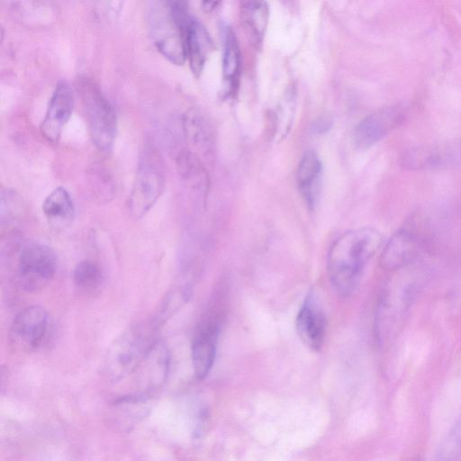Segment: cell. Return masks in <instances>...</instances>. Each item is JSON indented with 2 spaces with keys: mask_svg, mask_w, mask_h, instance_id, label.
<instances>
[{
  "mask_svg": "<svg viewBox=\"0 0 461 461\" xmlns=\"http://www.w3.org/2000/svg\"><path fill=\"white\" fill-rule=\"evenodd\" d=\"M383 241L381 233L366 227L348 230L338 238L328 254L330 283L340 295H348L357 287L362 271Z\"/></svg>",
  "mask_w": 461,
  "mask_h": 461,
  "instance_id": "6da1fadb",
  "label": "cell"
},
{
  "mask_svg": "<svg viewBox=\"0 0 461 461\" xmlns=\"http://www.w3.org/2000/svg\"><path fill=\"white\" fill-rule=\"evenodd\" d=\"M152 321L145 327L131 328L117 337L108 348L103 365L106 379L117 383L131 375L140 366L145 353L154 342H149Z\"/></svg>",
  "mask_w": 461,
  "mask_h": 461,
  "instance_id": "7a4b0ae2",
  "label": "cell"
},
{
  "mask_svg": "<svg viewBox=\"0 0 461 461\" xmlns=\"http://www.w3.org/2000/svg\"><path fill=\"white\" fill-rule=\"evenodd\" d=\"M77 91L84 107L93 143L104 152L110 151L117 133V117L113 104L98 86L86 78L78 79Z\"/></svg>",
  "mask_w": 461,
  "mask_h": 461,
  "instance_id": "3957f363",
  "label": "cell"
},
{
  "mask_svg": "<svg viewBox=\"0 0 461 461\" xmlns=\"http://www.w3.org/2000/svg\"><path fill=\"white\" fill-rule=\"evenodd\" d=\"M159 154L151 146H146L140 157L129 207L135 218H141L162 194L166 177Z\"/></svg>",
  "mask_w": 461,
  "mask_h": 461,
  "instance_id": "277c9868",
  "label": "cell"
},
{
  "mask_svg": "<svg viewBox=\"0 0 461 461\" xmlns=\"http://www.w3.org/2000/svg\"><path fill=\"white\" fill-rule=\"evenodd\" d=\"M57 269L53 250L41 243L25 245L18 257L17 280L28 293H38L47 286Z\"/></svg>",
  "mask_w": 461,
  "mask_h": 461,
  "instance_id": "5b68a950",
  "label": "cell"
},
{
  "mask_svg": "<svg viewBox=\"0 0 461 461\" xmlns=\"http://www.w3.org/2000/svg\"><path fill=\"white\" fill-rule=\"evenodd\" d=\"M149 16L150 32L158 50L170 62L182 65L186 59V28L176 20L163 0L151 7Z\"/></svg>",
  "mask_w": 461,
  "mask_h": 461,
  "instance_id": "8992f818",
  "label": "cell"
},
{
  "mask_svg": "<svg viewBox=\"0 0 461 461\" xmlns=\"http://www.w3.org/2000/svg\"><path fill=\"white\" fill-rule=\"evenodd\" d=\"M418 293V284L411 279L386 285L380 294L376 310L377 339L384 340L402 320Z\"/></svg>",
  "mask_w": 461,
  "mask_h": 461,
  "instance_id": "52a82bcc",
  "label": "cell"
},
{
  "mask_svg": "<svg viewBox=\"0 0 461 461\" xmlns=\"http://www.w3.org/2000/svg\"><path fill=\"white\" fill-rule=\"evenodd\" d=\"M47 311L40 305H31L19 312L10 330L9 341L15 350L32 352L42 342L48 328Z\"/></svg>",
  "mask_w": 461,
  "mask_h": 461,
  "instance_id": "ba28073f",
  "label": "cell"
},
{
  "mask_svg": "<svg viewBox=\"0 0 461 461\" xmlns=\"http://www.w3.org/2000/svg\"><path fill=\"white\" fill-rule=\"evenodd\" d=\"M406 108L391 105L365 117L356 127L354 140L361 149H366L397 128L406 117Z\"/></svg>",
  "mask_w": 461,
  "mask_h": 461,
  "instance_id": "9c48e42d",
  "label": "cell"
},
{
  "mask_svg": "<svg viewBox=\"0 0 461 461\" xmlns=\"http://www.w3.org/2000/svg\"><path fill=\"white\" fill-rule=\"evenodd\" d=\"M402 164L404 168L412 170L461 166V140L411 148L402 153Z\"/></svg>",
  "mask_w": 461,
  "mask_h": 461,
  "instance_id": "30bf717a",
  "label": "cell"
},
{
  "mask_svg": "<svg viewBox=\"0 0 461 461\" xmlns=\"http://www.w3.org/2000/svg\"><path fill=\"white\" fill-rule=\"evenodd\" d=\"M421 236L412 226L398 230L385 244L380 266L386 271H396L415 258L421 246Z\"/></svg>",
  "mask_w": 461,
  "mask_h": 461,
  "instance_id": "8fae6325",
  "label": "cell"
},
{
  "mask_svg": "<svg viewBox=\"0 0 461 461\" xmlns=\"http://www.w3.org/2000/svg\"><path fill=\"white\" fill-rule=\"evenodd\" d=\"M74 92L65 80L59 81L50 97L46 114L41 124V134L51 142L59 139L74 108Z\"/></svg>",
  "mask_w": 461,
  "mask_h": 461,
  "instance_id": "7c38bea8",
  "label": "cell"
},
{
  "mask_svg": "<svg viewBox=\"0 0 461 461\" xmlns=\"http://www.w3.org/2000/svg\"><path fill=\"white\" fill-rule=\"evenodd\" d=\"M140 382L143 391L140 393L151 396L167 381L170 367V353L162 340L154 341L140 365Z\"/></svg>",
  "mask_w": 461,
  "mask_h": 461,
  "instance_id": "4fadbf2b",
  "label": "cell"
},
{
  "mask_svg": "<svg viewBox=\"0 0 461 461\" xmlns=\"http://www.w3.org/2000/svg\"><path fill=\"white\" fill-rule=\"evenodd\" d=\"M296 330L300 339L312 350L319 351L326 335V318L314 300L308 296L296 316Z\"/></svg>",
  "mask_w": 461,
  "mask_h": 461,
  "instance_id": "5bb4252c",
  "label": "cell"
},
{
  "mask_svg": "<svg viewBox=\"0 0 461 461\" xmlns=\"http://www.w3.org/2000/svg\"><path fill=\"white\" fill-rule=\"evenodd\" d=\"M218 334V323L210 321L203 324L194 337L191 357L194 375L199 380L205 378L213 366Z\"/></svg>",
  "mask_w": 461,
  "mask_h": 461,
  "instance_id": "9a60e30c",
  "label": "cell"
},
{
  "mask_svg": "<svg viewBox=\"0 0 461 461\" xmlns=\"http://www.w3.org/2000/svg\"><path fill=\"white\" fill-rule=\"evenodd\" d=\"M214 48L213 41L204 26L191 18L185 31V53L190 68L199 77Z\"/></svg>",
  "mask_w": 461,
  "mask_h": 461,
  "instance_id": "2e32d148",
  "label": "cell"
},
{
  "mask_svg": "<svg viewBox=\"0 0 461 461\" xmlns=\"http://www.w3.org/2000/svg\"><path fill=\"white\" fill-rule=\"evenodd\" d=\"M321 169L320 158L312 150L303 154L298 165L297 184L305 202L312 207L318 198Z\"/></svg>",
  "mask_w": 461,
  "mask_h": 461,
  "instance_id": "e0dca14e",
  "label": "cell"
},
{
  "mask_svg": "<svg viewBox=\"0 0 461 461\" xmlns=\"http://www.w3.org/2000/svg\"><path fill=\"white\" fill-rule=\"evenodd\" d=\"M222 77L228 93L235 91L240 74L241 56L236 36L228 25L222 28Z\"/></svg>",
  "mask_w": 461,
  "mask_h": 461,
  "instance_id": "ac0fdd59",
  "label": "cell"
},
{
  "mask_svg": "<svg viewBox=\"0 0 461 461\" xmlns=\"http://www.w3.org/2000/svg\"><path fill=\"white\" fill-rule=\"evenodd\" d=\"M240 16L250 36L260 41L264 37L269 17L266 0H241Z\"/></svg>",
  "mask_w": 461,
  "mask_h": 461,
  "instance_id": "d6986e66",
  "label": "cell"
},
{
  "mask_svg": "<svg viewBox=\"0 0 461 461\" xmlns=\"http://www.w3.org/2000/svg\"><path fill=\"white\" fill-rule=\"evenodd\" d=\"M42 212L53 224H66L73 220L75 208L68 192L61 186L54 189L45 198Z\"/></svg>",
  "mask_w": 461,
  "mask_h": 461,
  "instance_id": "ffe728a7",
  "label": "cell"
},
{
  "mask_svg": "<svg viewBox=\"0 0 461 461\" xmlns=\"http://www.w3.org/2000/svg\"><path fill=\"white\" fill-rule=\"evenodd\" d=\"M181 177L193 188L203 193L208 187V176L199 158L188 149H182L176 158Z\"/></svg>",
  "mask_w": 461,
  "mask_h": 461,
  "instance_id": "44dd1931",
  "label": "cell"
},
{
  "mask_svg": "<svg viewBox=\"0 0 461 461\" xmlns=\"http://www.w3.org/2000/svg\"><path fill=\"white\" fill-rule=\"evenodd\" d=\"M75 286L83 293L91 294L104 283V274L98 264L92 260L79 262L73 271Z\"/></svg>",
  "mask_w": 461,
  "mask_h": 461,
  "instance_id": "7402d4cb",
  "label": "cell"
},
{
  "mask_svg": "<svg viewBox=\"0 0 461 461\" xmlns=\"http://www.w3.org/2000/svg\"><path fill=\"white\" fill-rule=\"evenodd\" d=\"M183 131L193 145L205 149L211 141V131L204 117L195 111L186 113L183 117Z\"/></svg>",
  "mask_w": 461,
  "mask_h": 461,
  "instance_id": "603a6c76",
  "label": "cell"
},
{
  "mask_svg": "<svg viewBox=\"0 0 461 461\" xmlns=\"http://www.w3.org/2000/svg\"><path fill=\"white\" fill-rule=\"evenodd\" d=\"M88 173L89 183L95 196L101 202L112 199L114 188L110 173L100 166H93Z\"/></svg>",
  "mask_w": 461,
  "mask_h": 461,
  "instance_id": "cb8c5ba5",
  "label": "cell"
},
{
  "mask_svg": "<svg viewBox=\"0 0 461 461\" xmlns=\"http://www.w3.org/2000/svg\"><path fill=\"white\" fill-rule=\"evenodd\" d=\"M440 460H458L461 458V417L453 425L438 451Z\"/></svg>",
  "mask_w": 461,
  "mask_h": 461,
  "instance_id": "d4e9b609",
  "label": "cell"
},
{
  "mask_svg": "<svg viewBox=\"0 0 461 461\" xmlns=\"http://www.w3.org/2000/svg\"><path fill=\"white\" fill-rule=\"evenodd\" d=\"M167 8L176 18V20L185 28L192 17L189 16L188 1L187 0H163Z\"/></svg>",
  "mask_w": 461,
  "mask_h": 461,
  "instance_id": "484cf974",
  "label": "cell"
},
{
  "mask_svg": "<svg viewBox=\"0 0 461 461\" xmlns=\"http://www.w3.org/2000/svg\"><path fill=\"white\" fill-rule=\"evenodd\" d=\"M221 0H202V7L204 12L210 13L213 11Z\"/></svg>",
  "mask_w": 461,
  "mask_h": 461,
  "instance_id": "4316f807",
  "label": "cell"
}]
</instances>
